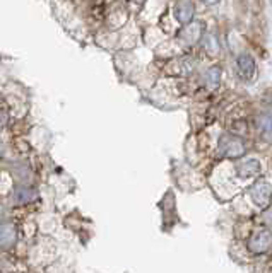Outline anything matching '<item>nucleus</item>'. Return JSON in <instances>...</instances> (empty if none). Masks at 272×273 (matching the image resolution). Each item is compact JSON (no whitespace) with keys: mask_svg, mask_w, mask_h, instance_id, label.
Returning a JSON list of instances; mask_svg holds the SVG:
<instances>
[{"mask_svg":"<svg viewBox=\"0 0 272 273\" xmlns=\"http://www.w3.org/2000/svg\"><path fill=\"white\" fill-rule=\"evenodd\" d=\"M249 250L254 255H262L272 246V232L269 229H259L250 236L249 239Z\"/></svg>","mask_w":272,"mask_h":273,"instance_id":"obj_1","label":"nucleus"},{"mask_svg":"<svg viewBox=\"0 0 272 273\" xmlns=\"http://www.w3.org/2000/svg\"><path fill=\"white\" fill-rule=\"evenodd\" d=\"M219 152L226 157H240V155L245 154V145L238 137L222 135L219 140Z\"/></svg>","mask_w":272,"mask_h":273,"instance_id":"obj_2","label":"nucleus"},{"mask_svg":"<svg viewBox=\"0 0 272 273\" xmlns=\"http://www.w3.org/2000/svg\"><path fill=\"white\" fill-rule=\"evenodd\" d=\"M17 242V227L14 222L2 221L0 222V248L12 250Z\"/></svg>","mask_w":272,"mask_h":273,"instance_id":"obj_3","label":"nucleus"},{"mask_svg":"<svg viewBox=\"0 0 272 273\" xmlns=\"http://www.w3.org/2000/svg\"><path fill=\"white\" fill-rule=\"evenodd\" d=\"M236 68L240 77L246 82L254 80L257 75V65L255 60L250 55H240L236 58Z\"/></svg>","mask_w":272,"mask_h":273,"instance_id":"obj_4","label":"nucleus"},{"mask_svg":"<svg viewBox=\"0 0 272 273\" xmlns=\"http://www.w3.org/2000/svg\"><path fill=\"white\" fill-rule=\"evenodd\" d=\"M250 195H252V200L255 202V205H259L260 208H265L270 202L272 189L265 181H259V183H255V186H252Z\"/></svg>","mask_w":272,"mask_h":273,"instance_id":"obj_5","label":"nucleus"},{"mask_svg":"<svg viewBox=\"0 0 272 273\" xmlns=\"http://www.w3.org/2000/svg\"><path fill=\"white\" fill-rule=\"evenodd\" d=\"M236 171H238V176L240 178L249 179V178L259 176V174L262 173V166L257 159H246L241 164L236 166Z\"/></svg>","mask_w":272,"mask_h":273,"instance_id":"obj_6","label":"nucleus"},{"mask_svg":"<svg viewBox=\"0 0 272 273\" xmlns=\"http://www.w3.org/2000/svg\"><path fill=\"white\" fill-rule=\"evenodd\" d=\"M195 7H193L192 0H178L175 6V17L178 19L182 24H188L192 21Z\"/></svg>","mask_w":272,"mask_h":273,"instance_id":"obj_7","label":"nucleus"},{"mask_svg":"<svg viewBox=\"0 0 272 273\" xmlns=\"http://www.w3.org/2000/svg\"><path fill=\"white\" fill-rule=\"evenodd\" d=\"M252 33H254L255 40L264 41L265 33H267V19L262 12H254V19H252Z\"/></svg>","mask_w":272,"mask_h":273,"instance_id":"obj_8","label":"nucleus"},{"mask_svg":"<svg viewBox=\"0 0 272 273\" xmlns=\"http://www.w3.org/2000/svg\"><path fill=\"white\" fill-rule=\"evenodd\" d=\"M36 198V192L31 188H19L16 195H14V202L17 205H26Z\"/></svg>","mask_w":272,"mask_h":273,"instance_id":"obj_9","label":"nucleus"},{"mask_svg":"<svg viewBox=\"0 0 272 273\" xmlns=\"http://www.w3.org/2000/svg\"><path fill=\"white\" fill-rule=\"evenodd\" d=\"M235 11L240 17H245L246 14H249V0H236Z\"/></svg>","mask_w":272,"mask_h":273,"instance_id":"obj_10","label":"nucleus"},{"mask_svg":"<svg viewBox=\"0 0 272 273\" xmlns=\"http://www.w3.org/2000/svg\"><path fill=\"white\" fill-rule=\"evenodd\" d=\"M7 121H9L7 113H6L4 110H0V128H4V126L7 125Z\"/></svg>","mask_w":272,"mask_h":273,"instance_id":"obj_11","label":"nucleus"},{"mask_svg":"<svg viewBox=\"0 0 272 273\" xmlns=\"http://www.w3.org/2000/svg\"><path fill=\"white\" fill-rule=\"evenodd\" d=\"M255 6H257V12H262V9H264V0H255Z\"/></svg>","mask_w":272,"mask_h":273,"instance_id":"obj_12","label":"nucleus"},{"mask_svg":"<svg viewBox=\"0 0 272 273\" xmlns=\"http://www.w3.org/2000/svg\"><path fill=\"white\" fill-rule=\"evenodd\" d=\"M204 2H207V4H216L217 0H204Z\"/></svg>","mask_w":272,"mask_h":273,"instance_id":"obj_13","label":"nucleus"},{"mask_svg":"<svg viewBox=\"0 0 272 273\" xmlns=\"http://www.w3.org/2000/svg\"><path fill=\"white\" fill-rule=\"evenodd\" d=\"M134 2H142V0H134Z\"/></svg>","mask_w":272,"mask_h":273,"instance_id":"obj_14","label":"nucleus"},{"mask_svg":"<svg viewBox=\"0 0 272 273\" xmlns=\"http://www.w3.org/2000/svg\"><path fill=\"white\" fill-rule=\"evenodd\" d=\"M269 2H270V4H272V0H269Z\"/></svg>","mask_w":272,"mask_h":273,"instance_id":"obj_15","label":"nucleus"}]
</instances>
